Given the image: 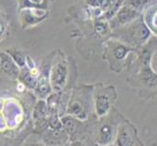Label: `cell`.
Returning a JSON list of instances; mask_svg holds the SVG:
<instances>
[{"instance_id":"14","label":"cell","mask_w":157,"mask_h":146,"mask_svg":"<svg viewBox=\"0 0 157 146\" xmlns=\"http://www.w3.org/2000/svg\"><path fill=\"white\" fill-rule=\"evenodd\" d=\"M156 21H157V13L155 14L154 18H153V23H156ZM154 26H155V28H157V24H154Z\"/></svg>"},{"instance_id":"1","label":"cell","mask_w":157,"mask_h":146,"mask_svg":"<svg viewBox=\"0 0 157 146\" xmlns=\"http://www.w3.org/2000/svg\"><path fill=\"white\" fill-rule=\"evenodd\" d=\"M94 106V92L85 90H79L70 99L68 105V113L80 120H85L89 116L90 110Z\"/></svg>"},{"instance_id":"13","label":"cell","mask_w":157,"mask_h":146,"mask_svg":"<svg viewBox=\"0 0 157 146\" xmlns=\"http://www.w3.org/2000/svg\"><path fill=\"white\" fill-rule=\"evenodd\" d=\"M29 1L33 4H40L42 2V0H29Z\"/></svg>"},{"instance_id":"11","label":"cell","mask_w":157,"mask_h":146,"mask_svg":"<svg viewBox=\"0 0 157 146\" xmlns=\"http://www.w3.org/2000/svg\"><path fill=\"white\" fill-rule=\"evenodd\" d=\"M2 66L5 70H7V71H9V72H11L15 68L10 59H4V61L2 62Z\"/></svg>"},{"instance_id":"15","label":"cell","mask_w":157,"mask_h":146,"mask_svg":"<svg viewBox=\"0 0 157 146\" xmlns=\"http://www.w3.org/2000/svg\"><path fill=\"white\" fill-rule=\"evenodd\" d=\"M64 146H70V145H68V144H67V145H64Z\"/></svg>"},{"instance_id":"7","label":"cell","mask_w":157,"mask_h":146,"mask_svg":"<svg viewBox=\"0 0 157 146\" xmlns=\"http://www.w3.org/2000/svg\"><path fill=\"white\" fill-rule=\"evenodd\" d=\"M110 50L111 55L115 58V61L122 62L126 58L128 53L132 51V49H130L128 46H125L124 44H121V43L115 42L114 44L110 46Z\"/></svg>"},{"instance_id":"3","label":"cell","mask_w":157,"mask_h":146,"mask_svg":"<svg viewBox=\"0 0 157 146\" xmlns=\"http://www.w3.org/2000/svg\"><path fill=\"white\" fill-rule=\"evenodd\" d=\"M136 132L134 127L129 123L123 122L117 128V133L115 137L116 146H134Z\"/></svg>"},{"instance_id":"12","label":"cell","mask_w":157,"mask_h":146,"mask_svg":"<svg viewBox=\"0 0 157 146\" xmlns=\"http://www.w3.org/2000/svg\"><path fill=\"white\" fill-rule=\"evenodd\" d=\"M5 29V24H4V21H2V19L0 18V35L3 33V31Z\"/></svg>"},{"instance_id":"5","label":"cell","mask_w":157,"mask_h":146,"mask_svg":"<svg viewBox=\"0 0 157 146\" xmlns=\"http://www.w3.org/2000/svg\"><path fill=\"white\" fill-rule=\"evenodd\" d=\"M67 78V66L64 62H61L57 63L53 67L51 74V83L53 88L59 91L66 85Z\"/></svg>"},{"instance_id":"6","label":"cell","mask_w":157,"mask_h":146,"mask_svg":"<svg viewBox=\"0 0 157 146\" xmlns=\"http://www.w3.org/2000/svg\"><path fill=\"white\" fill-rule=\"evenodd\" d=\"M140 16V11L134 9L127 5H124V6L118 11L116 16H115V23L118 25H123V24H127L134 21Z\"/></svg>"},{"instance_id":"10","label":"cell","mask_w":157,"mask_h":146,"mask_svg":"<svg viewBox=\"0 0 157 146\" xmlns=\"http://www.w3.org/2000/svg\"><path fill=\"white\" fill-rule=\"evenodd\" d=\"M95 30L97 33L99 34H105V32L107 31V24L105 21H99L98 24H96V28H95Z\"/></svg>"},{"instance_id":"2","label":"cell","mask_w":157,"mask_h":146,"mask_svg":"<svg viewBox=\"0 0 157 146\" xmlns=\"http://www.w3.org/2000/svg\"><path fill=\"white\" fill-rule=\"evenodd\" d=\"M116 92L113 87H100L94 92V110L101 118L109 113L116 99Z\"/></svg>"},{"instance_id":"4","label":"cell","mask_w":157,"mask_h":146,"mask_svg":"<svg viewBox=\"0 0 157 146\" xmlns=\"http://www.w3.org/2000/svg\"><path fill=\"white\" fill-rule=\"evenodd\" d=\"M117 129H115L114 125L109 122L101 123L98 129L97 134V143L100 146H109L113 139H115Z\"/></svg>"},{"instance_id":"8","label":"cell","mask_w":157,"mask_h":146,"mask_svg":"<svg viewBox=\"0 0 157 146\" xmlns=\"http://www.w3.org/2000/svg\"><path fill=\"white\" fill-rule=\"evenodd\" d=\"M87 2L93 7H100L104 12L110 10L116 3V0H87Z\"/></svg>"},{"instance_id":"9","label":"cell","mask_w":157,"mask_h":146,"mask_svg":"<svg viewBox=\"0 0 157 146\" xmlns=\"http://www.w3.org/2000/svg\"><path fill=\"white\" fill-rule=\"evenodd\" d=\"M148 2L149 0H126L125 5L136 9L138 11H140Z\"/></svg>"}]
</instances>
